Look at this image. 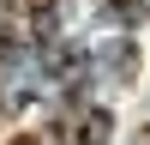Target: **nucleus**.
Listing matches in <instances>:
<instances>
[{
  "instance_id": "obj_2",
  "label": "nucleus",
  "mask_w": 150,
  "mask_h": 145,
  "mask_svg": "<svg viewBox=\"0 0 150 145\" xmlns=\"http://www.w3.org/2000/svg\"><path fill=\"white\" fill-rule=\"evenodd\" d=\"M12 145H48V139H42V133H24V139H12Z\"/></svg>"
},
{
  "instance_id": "obj_1",
  "label": "nucleus",
  "mask_w": 150,
  "mask_h": 145,
  "mask_svg": "<svg viewBox=\"0 0 150 145\" xmlns=\"http://www.w3.org/2000/svg\"><path fill=\"white\" fill-rule=\"evenodd\" d=\"M78 145H108V115H102V109H90V115H84Z\"/></svg>"
}]
</instances>
